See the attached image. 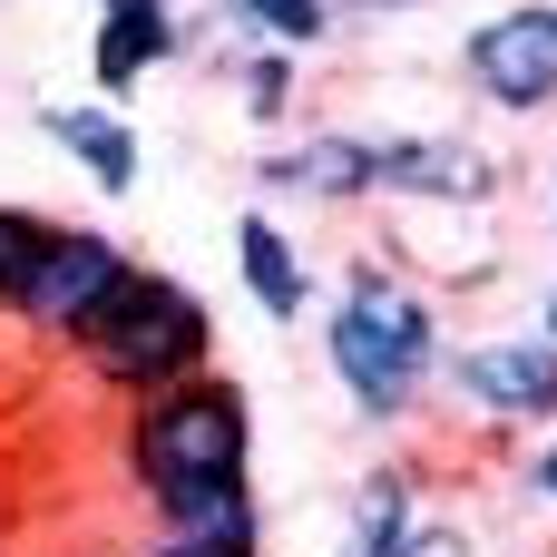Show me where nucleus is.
I'll use <instances>...</instances> for the list:
<instances>
[{
  "label": "nucleus",
  "mask_w": 557,
  "mask_h": 557,
  "mask_svg": "<svg viewBox=\"0 0 557 557\" xmlns=\"http://www.w3.org/2000/svg\"><path fill=\"white\" fill-rule=\"evenodd\" d=\"M245 460H255V421H245V392L215 372L137 401L127 421V480L147 490L166 539H264Z\"/></svg>",
  "instance_id": "obj_1"
},
{
  "label": "nucleus",
  "mask_w": 557,
  "mask_h": 557,
  "mask_svg": "<svg viewBox=\"0 0 557 557\" xmlns=\"http://www.w3.org/2000/svg\"><path fill=\"white\" fill-rule=\"evenodd\" d=\"M206 352H215L206 304H196L176 274H147V264H127V274L108 284V304L88 313V333H78V362H88L108 392H127V401H157V392L196 382Z\"/></svg>",
  "instance_id": "obj_2"
},
{
  "label": "nucleus",
  "mask_w": 557,
  "mask_h": 557,
  "mask_svg": "<svg viewBox=\"0 0 557 557\" xmlns=\"http://www.w3.org/2000/svg\"><path fill=\"white\" fill-rule=\"evenodd\" d=\"M323 352H333V372H343V392H352V411H362V421H411L421 382L441 372L431 304H421V294H401L382 264H352V284H343V304H333Z\"/></svg>",
  "instance_id": "obj_3"
},
{
  "label": "nucleus",
  "mask_w": 557,
  "mask_h": 557,
  "mask_svg": "<svg viewBox=\"0 0 557 557\" xmlns=\"http://www.w3.org/2000/svg\"><path fill=\"white\" fill-rule=\"evenodd\" d=\"M117 274H127V245H117V235H98V225H49V245H39V264H29V284H20L10 313H20L39 343H78Z\"/></svg>",
  "instance_id": "obj_4"
},
{
  "label": "nucleus",
  "mask_w": 557,
  "mask_h": 557,
  "mask_svg": "<svg viewBox=\"0 0 557 557\" xmlns=\"http://www.w3.org/2000/svg\"><path fill=\"white\" fill-rule=\"evenodd\" d=\"M470 78H480L490 108H509V117L557 108V0L499 10L490 29H470Z\"/></svg>",
  "instance_id": "obj_5"
},
{
  "label": "nucleus",
  "mask_w": 557,
  "mask_h": 557,
  "mask_svg": "<svg viewBox=\"0 0 557 557\" xmlns=\"http://www.w3.org/2000/svg\"><path fill=\"white\" fill-rule=\"evenodd\" d=\"M460 401H480L490 421H557V343L519 333V343H480L450 362Z\"/></svg>",
  "instance_id": "obj_6"
},
{
  "label": "nucleus",
  "mask_w": 557,
  "mask_h": 557,
  "mask_svg": "<svg viewBox=\"0 0 557 557\" xmlns=\"http://www.w3.org/2000/svg\"><path fill=\"white\" fill-rule=\"evenodd\" d=\"M490 157L470 137H382L372 147V196H490Z\"/></svg>",
  "instance_id": "obj_7"
},
{
  "label": "nucleus",
  "mask_w": 557,
  "mask_h": 557,
  "mask_svg": "<svg viewBox=\"0 0 557 557\" xmlns=\"http://www.w3.org/2000/svg\"><path fill=\"white\" fill-rule=\"evenodd\" d=\"M157 59H176V20H166V0H98V39H88L98 88L127 98Z\"/></svg>",
  "instance_id": "obj_8"
},
{
  "label": "nucleus",
  "mask_w": 557,
  "mask_h": 557,
  "mask_svg": "<svg viewBox=\"0 0 557 557\" xmlns=\"http://www.w3.org/2000/svg\"><path fill=\"white\" fill-rule=\"evenodd\" d=\"M372 147H382V137H304V147H274L255 176L284 186V196H333V206H352V196H372Z\"/></svg>",
  "instance_id": "obj_9"
},
{
  "label": "nucleus",
  "mask_w": 557,
  "mask_h": 557,
  "mask_svg": "<svg viewBox=\"0 0 557 557\" xmlns=\"http://www.w3.org/2000/svg\"><path fill=\"white\" fill-rule=\"evenodd\" d=\"M235 255H245V294H255L274 323H304V304H313V274H304L294 235H284L274 215H245V225H235Z\"/></svg>",
  "instance_id": "obj_10"
},
{
  "label": "nucleus",
  "mask_w": 557,
  "mask_h": 557,
  "mask_svg": "<svg viewBox=\"0 0 557 557\" xmlns=\"http://www.w3.org/2000/svg\"><path fill=\"white\" fill-rule=\"evenodd\" d=\"M39 127H49V137H59V147L108 186V196H127V186H137V137H127L108 108H39Z\"/></svg>",
  "instance_id": "obj_11"
},
{
  "label": "nucleus",
  "mask_w": 557,
  "mask_h": 557,
  "mask_svg": "<svg viewBox=\"0 0 557 557\" xmlns=\"http://www.w3.org/2000/svg\"><path fill=\"white\" fill-rule=\"evenodd\" d=\"M343 557H411V480H401V470L362 480V499H352V539H343Z\"/></svg>",
  "instance_id": "obj_12"
},
{
  "label": "nucleus",
  "mask_w": 557,
  "mask_h": 557,
  "mask_svg": "<svg viewBox=\"0 0 557 557\" xmlns=\"http://www.w3.org/2000/svg\"><path fill=\"white\" fill-rule=\"evenodd\" d=\"M235 20H245V29H264L274 49H313V39L333 29V10H323V0H235Z\"/></svg>",
  "instance_id": "obj_13"
},
{
  "label": "nucleus",
  "mask_w": 557,
  "mask_h": 557,
  "mask_svg": "<svg viewBox=\"0 0 557 557\" xmlns=\"http://www.w3.org/2000/svg\"><path fill=\"white\" fill-rule=\"evenodd\" d=\"M39 245H49V225H39L29 206H0V313L20 304V284H29V264H39Z\"/></svg>",
  "instance_id": "obj_14"
},
{
  "label": "nucleus",
  "mask_w": 557,
  "mask_h": 557,
  "mask_svg": "<svg viewBox=\"0 0 557 557\" xmlns=\"http://www.w3.org/2000/svg\"><path fill=\"white\" fill-rule=\"evenodd\" d=\"M245 98H255V117H284V98H294V69H284V59H245Z\"/></svg>",
  "instance_id": "obj_15"
},
{
  "label": "nucleus",
  "mask_w": 557,
  "mask_h": 557,
  "mask_svg": "<svg viewBox=\"0 0 557 557\" xmlns=\"http://www.w3.org/2000/svg\"><path fill=\"white\" fill-rule=\"evenodd\" d=\"M147 557H264V539H157Z\"/></svg>",
  "instance_id": "obj_16"
},
{
  "label": "nucleus",
  "mask_w": 557,
  "mask_h": 557,
  "mask_svg": "<svg viewBox=\"0 0 557 557\" xmlns=\"http://www.w3.org/2000/svg\"><path fill=\"white\" fill-rule=\"evenodd\" d=\"M411 557H470L460 529H411Z\"/></svg>",
  "instance_id": "obj_17"
},
{
  "label": "nucleus",
  "mask_w": 557,
  "mask_h": 557,
  "mask_svg": "<svg viewBox=\"0 0 557 557\" xmlns=\"http://www.w3.org/2000/svg\"><path fill=\"white\" fill-rule=\"evenodd\" d=\"M323 10H401V0H323Z\"/></svg>",
  "instance_id": "obj_18"
},
{
  "label": "nucleus",
  "mask_w": 557,
  "mask_h": 557,
  "mask_svg": "<svg viewBox=\"0 0 557 557\" xmlns=\"http://www.w3.org/2000/svg\"><path fill=\"white\" fill-rule=\"evenodd\" d=\"M548 343H557V304H548Z\"/></svg>",
  "instance_id": "obj_19"
}]
</instances>
